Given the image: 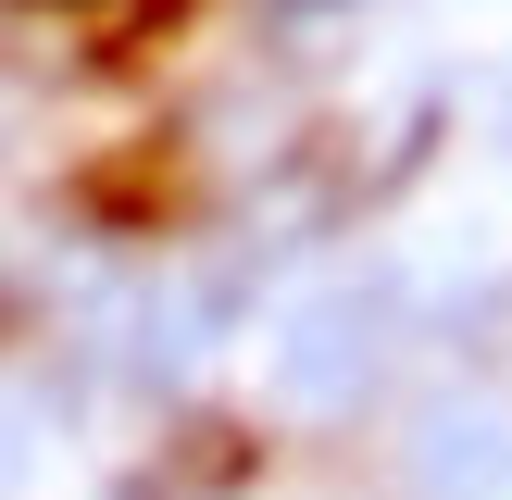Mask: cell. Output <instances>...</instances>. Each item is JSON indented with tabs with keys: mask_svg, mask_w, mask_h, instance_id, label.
Listing matches in <instances>:
<instances>
[{
	"mask_svg": "<svg viewBox=\"0 0 512 500\" xmlns=\"http://www.w3.org/2000/svg\"><path fill=\"white\" fill-rule=\"evenodd\" d=\"M388 363H400V275H325L263 338V375L288 413H363L388 388Z\"/></svg>",
	"mask_w": 512,
	"mask_h": 500,
	"instance_id": "1",
	"label": "cell"
},
{
	"mask_svg": "<svg viewBox=\"0 0 512 500\" xmlns=\"http://www.w3.org/2000/svg\"><path fill=\"white\" fill-rule=\"evenodd\" d=\"M400 475L413 500H500L512 488V400L500 388H438L400 438Z\"/></svg>",
	"mask_w": 512,
	"mask_h": 500,
	"instance_id": "2",
	"label": "cell"
},
{
	"mask_svg": "<svg viewBox=\"0 0 512 500\" xmlns=\"http://www.w3.org/2000/svg\"><path fill=\"white\" fill-rule=\"evenodd\" d=\"M500 150H512V100H500Z\"/></svg>",
	"mask_w": 512,
	"mask_h": 500,
	"instance_id": "3",
	"label": "cell"
}]
</instances>
